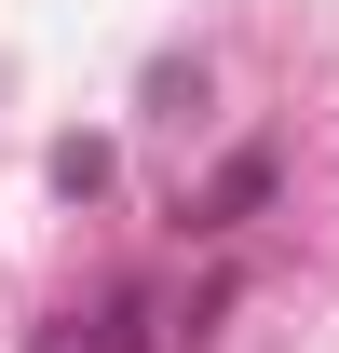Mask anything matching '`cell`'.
Listing matches in <instances>:
<instances>
[{
	"instance_id": "6da1fadb",
	"label": "cell",
	"mask_w": 339,
	"mask_h": 353,
	"mask_svg": "<svg viewBox=\"0 0 339 353\" xmlns=\"http://www.w3.org/2000/svg\"><path fill=\"white\" fill-rule=\"evenodd\" d=\"M258 204H271V150H231V163H217V190L190 204V231H245Z\"/></svg>"
}]
</instances>
